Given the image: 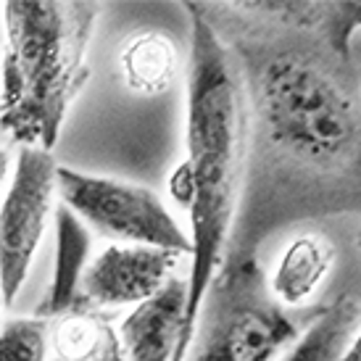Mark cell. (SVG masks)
I'll return each mask as SVG.
<instances>
[{
	"label": "cell",
	"mask_w": 361,
	"mask_h": 361,
	"mask_svg": "<svg viewBox=\"0 0 361 361\" xmlns=\"http://www.w3.org/2000/svg\"><path fill=\"white\" fill-rule=\"evenodd\" d=\"M298 338L293 322L271 301L253 261L227 269L203 319L201 343L227 361H271Z\"/></svg>",
	"instance_id": "cell-5"
},
{
	"label": "cell",
	"mask_w": 361,
	"mask_h": 361,
	"mask_svg": "<svg viewBox=\"0 0 361 361\" xmlns=\"http://www.w3.org/2000/svg\"><path fill=\"white\" fill-rule=\"evenodd\" d=\"M0 130L19 148L51 151L87 77V48L101 6L82 0L3 3Z\"/></svg>",
	"instance_id": "cell-3"
},
{
	"label": "cell",
	"mask_w": 361,
	"mask_h": 361,
	"mask_svg": "<svg viewBox=\"0 0 361 361\" xmlns=\"http://www.w3.org/2000/svg\"><path fill=\"white\" fill-rule=\"evenodd\" d=\"M0 309H3V290H0Z\"/></svg>",
	"instance_id": "cell-19"
},
{
	"label": "cell",
	"mask_w": 361,
	"mask_h": 361,
	"mask_svg": "<svg viewBox=\"0 0 361 361\" xmlns=\"http://www.w3.org/2000/svg\"><path fill=\"white\" fill-rule=\"evenodd\" d=\"M185 361H227L224 356H219V353L214 351L211 345H206V343H201L198 348H195V353H192L190 359H185Z\"/></svg>",
	"instance_id": "cell-17"
},
{
	"label": "cell",
	"mask_w": 361,
	"mask_h": 361,
	"mask_svg": "<svg viewBox=\"0 0 361 361\" xmlns=\"http://www.w3.org/2000/svg\"><path fill=\"white\" fill-rule=\"evenodd\" d=\"M11 153L6 151V148H0V188L8 182V177H11Z\"/></svg>",
	"instance_id": "cell-18"
},
{
	"label": "cell",
	"mask_w": 361,
	"mask_h": 361,
	"mask_svg": "<svg viewBox=\"0 0 361 361\" xmlns=\"http://www.w3.org/2000/svg\"><path fill=\"white\" fill-rule=\"evenodd\" d=\"M48 338L59 361H124L119 332L92 309H77L59 317Z\"/></svg>",
	"instance_id": "cell-12"
},
{
	"label": "cell",
	"mask_w": 361,
	"mask_h": 361,
	"mask_svg": "<svg viewBox=\"0 0 361 361\" xmlns=\"http://www.w3.org/2000/svg\"><path fill=\"white\" fill-rule=\"evenodd\" d=\"M335 264V245L319 232L295 235L285 248L267 282V293L280 309H295L319 290Z\"/></svg>",
	"instance_id": "cell-9"
},
{
	"label": "cell",
	"mask_w": 361,
	"mask_h": 361,
	"mask_svg": "<svg viewBox=\"0 0 361 361\" xmlns=\"http://www.w3.org/2000/svg\"><path fill=\"white\" fill-rule=\"evenodd\" d=\"M248 92L261 142L301 171L348 174L359 159V98L345 53L306 40L248 51Z\"/></svg>",
	"instance_id": "cell-2"
},
{
	"label": "cell",
	"mask_w": 361,
	"mask_h": 361,
	"mask_svg": "<svg viewBox=\"0 0 361 361\" xmlns=\"http://www.w3.org/2000/svg\"><path fill=\"white\" fill-rule=\"evenodd\" d=\"M338 361H361V335L359 332H353L351 341L345 343V348H343L341 359Z\"/></svg>",
	"instance_id": "cell-16"
},
{
	"label": "cell",
	"mask_w": 361,
	"mask_h": 361,
	"mask_svg": "<svg viewBox=\"0 0 361 361\" xmlns=\"http://www.w3.org/2000/svg\"><path fill=\"white\" fill-rule=\"evenodd\" d=\"M180 66L177 45L164 32H135L119 51L121 80L132 92L161 95L171 87Z\"/></svg>",
	"instance_id": "cell-11"
},
{
	"label": "cell",
	"mask_w": 361,
	"mask_h": 361,
	"mask_svg": "<svg viewBox=\"0 0 361 361\" xmlns=\"http://www.w3.org/2000/svg\"><path fill=\"white\" fill-rule=\"evenodd\" d=\"M53 361H59V359H53Z\"/></svg>",
	"instance_id": "cell-20"
},
{
	"label": "cell",
	"mask_w": 361,
	"mask_h": 361,
	"mask_svg": "<svg viewBox=\"0 0 361 361\" xmlns=\"http://www.w3.org/2000/svg\"><path fill=\"white\" fill-rule=\"evenodd\" d=\"M51 151L19 148L13 177L0 201V290L3 306H13L40 251L56 201Z\"/></svg>",
	"instance_id": "cell-6"
},
{
	"label": "cell",
	"mask_w": 361,
	"mask_h": 361,
	"mask_svg": "<svg viewBox=\"0 0 361 361\" xmlns=\"http://www.w3.org/2000/svg\"><path fill=\"white\" fill-rule=\"evenodd\" d=\"M56 195L85 224L124 245H151L190 256V238L159 192L114 177L59 166Z\"/></svg>",
	"instance_id": "cell-4"
},
{
	"label": "cell",
	"mask_w": 361,
	"mask_h": 361,
	"mask_svg": "<svg viewBox=\"0 0 361 361\" xmlns=\"http://www.w3.org/2000/svg\"><path fill=\"white\" fill-rule=\"evenodd\" d=\"M169 198L180 209H190L192 203V171H190V164H188V159L182 161V164H177L174 166V171L169 174Z\"/></svg>",
	"instance_id": "cell-15"
},
{
	"label": "cell",
	"mask_w": 361,
	"mask_h": 361,
	"mask_svg": "<svg viewBox=\"0 0 361 361\" xmlns=\"http://www.w3.org/2000/svg\"><path fill=\"white\" fill-rule=\"evenodd\" d=\"M90 259V230L71 214L63 203L56 206V264L53 282L42 303L37 306L40 319H59L80 306V282Z\"/></svg>",
	"instance_id": "cell-10"
},
{
	"label": "cell",
	"mask_w": 361,
	"mask_h": 361,
	"mask_svg": "<svg viewBox=\"0 0 361 361\" xmlns=\"http://www.w3.org/2000/svg\"><path fill=\"white\" fill-rule=\"evenodd\" d=\"M353 332H359V301L343 293L314 317L280 361H338Z\"/></svg>",
	"instance_id": "cell-13"
},
{
	"label": "cell",
	"mask_w": 361,
	"mask_h": 361,
	"mask_svg": "<svg viewBox=\"0 0 361 361\" xmlns=\"http://www.w3.org/2000/svg\"><path fill=\"white\" fill-rule=\"evenodd\" d=\"M182 253L111 243L87 261L80 282L82 309H121L140 306L159 295L177 277Z\"/></svg>",
	"instance_id": "cell-7"
},
{
	"label": "cell",
	"mask_w": 361,
	"mask_h": 361,
	"mask_svg": "<svg viewBox=\"0 0 361 361\" xmlns=\"http://www.w3.org/2000/svg\"><path fill=\"white\" fill-rule=\"evenodd\" d=\"M51 327L40 317H16L0 327V361H48Z\"/></svg>",
	"instance_id": "cell-14"
},
{
	"label": "cell",
	"mask_w": 361,
	"mask_h": 361,
	"mask_svg": "<svg viewBox=\"0 0 361 361\" xmlns=\"http://www.w3.org/2000/svg\"><path fill=\"white\" fill-rule=\"evenodd\" d=\"M185 317V280L174 277L169 285L140 303L121 322V348L124 361H169L180 338Z\"/></svg>",
	"instance_id": "cell-8"
},
{
	"label": "cell",
	"mask_w": 361,
	"mask_h": 361,
	"mask_svg": "<svg viewBox=\"0 0 361 361\" xmlns=\"http://www.w3.org/2000/svg\"><path fill=\"white\" fill-rule=\"evenodd\" d=\"M190 11L188 66V164L192 171L190 271L185 277V317L169 361H185L201 324L232 216L245 164V95L219 32L198 3Z\"/></svg>",
	"instance_id": "cell-1"
}]
</instances>
